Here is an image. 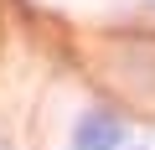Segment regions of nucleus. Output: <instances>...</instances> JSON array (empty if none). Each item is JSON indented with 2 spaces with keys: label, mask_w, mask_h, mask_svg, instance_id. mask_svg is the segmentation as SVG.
<instances>
[{
  "label": "nucleus",
  "mask_w": 155,
  "mask_h": 150,
  "mask_svg": "<svg viewBox=\"0 0 155 150\" xmlns=\"http://www.w3.org/2000/svg\"><path fill=\"white\" fill-rule=\"evenodd\" d=\"M129 135H124V119L109 114V109H88L72 129V150H124Z\"/></svg>",
  "instance_id": "nucleus-1"
},
{
  "label": "nucleus",
  "mask_w": 155,
  "mask_h": 150,
  "mask_svg": "<svg viewBox=\"0 0 155 150\" xmlns=\"http://www.w3.org/2000/svg\"><path fill=\"white\" fill-rule=\"evenodd\" d=\"M124 150H129V145H124ZM134 150H150V145H134Z\"/></svg>",
  "instance_id": "nucleus-2"
},
{
  "label": "nucleus",
  "mask_w": 155,
  "mask_h": 150,
  "mask_svg": "<svg viewBox=\"0 0 155 150\" xmlns=\"http://www.w3.org/2000/svg\"><path fill=\"white\" fill-rule=\"evenodd\" d=\"M0 150H5V145H0Z\"/></svg>",
  "instance_id": "nucleus-3"
},
{
  "label": "nucleus",
  "mask_w": 155,
  "mask_h": 150,
  "mask_svg": "<svg viewBox=\"0 0 155 150\" xmlns=\"http://www.w3.org/2000/svg\"><path fill=\"white\" fill-rule=\"evenodd\" d=\"M150 5H155V0H150Z\"/></svg>",
  "instance_id": "nucleus-4"
}]
</instances>
